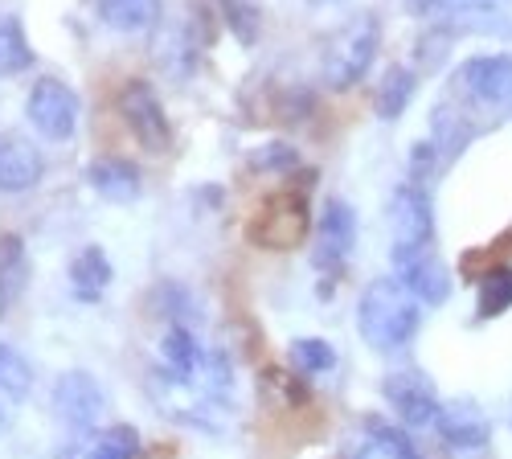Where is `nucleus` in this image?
Wrapping results in <instances>:
<instances>
[{"mask_svg": "<svg viewBox=\"0 0 512 459\" xmlns=\"http://www.w3.org/2000/svg\"><path fill=\"white\" fill-rule=\"evenodd\" d=\"M140 455H144L140 431L127 427V423H115V427H107V431L95 439V447H91L87 459H140Z\"/></svg>", "mask_w": 512, "mask_h": 459, "instance_id": "nucleus-25", "label": "nucleus"}, {"mask_svg": "<svg viewBox=\"0 0 512 459\" xmlns=\"http://www.w3.org/2000/svg\"><path fill=\"white\" fill-rule=\"evenodd\" d=\"M443 5H451V0H410L414 13H439Z\"/></svg>", "mask_w": 512, "mask_h": 459, "instance_id": "nucleus-30", "label": "nucleus"}, {"mask_svg": "<svg viewBox=\"0 0 512 459\" xmlns=\"http://www.w3.org/2000/svg\"><path fill=\"white\" fill-rule=\"evenodd\" d=\"M119 115L127 123V132L140 140V148H148V152H168L173 148V123H168L164 103L152 91V82H144V78L127 82V87L119 91Z\"/></svg>", "mask_w": 512, "mask_h": 459, "instance_id": "nucleus-5", "label": "nucleus"}, {"mask_svg": "<svg viewBox=\"0 0 512 459\" xmlns=\"http://www.w3.org/2000/svg\"><path fill=\"white\" fill-rule=\"evenodd\" d=\"M365 435L377 447V455L386 459H422L418 443L410 439V427L390 423V419H377V414H365Z\"/></svg>", "mask_w": 512, "mask_h": 459, "instance_id": "nucleus-21", "label": "nucleus"}, {"mask_svg": "<svg viewBox=\"0 0 512 459\" xmlns=\"http://www.w3.org/2000/svg\"><path fill=\"white\" fill-rule=\"evenodd\" d=\"M390 230L394 246H435V205L426 185H398L390 197Z\"/></svg>", "mask_w": 512, "mask_h": 459, "instance_id": "nucleus-11", "label": "nucleus"}, {"mask_svg": "<svg viewBox=\"0 0 512 459\" xmlns=\"http://www.w3.org/2000/svg\"><path fill=\"white\" fill-rule=\"evenodd\" d=\"M91 189L115 205H127V201H136L140 189H144V177L132 160H123V156H99L91 164V173H87Z\"/></svg>", "mask_w": 512, "mask_h": 459, "instance_id": "nucleus-15", "label": "nucleus"}, {"mask_svg": "<svg viewBox=\"0 0 512 459\" xmlns=\"http://www.w3.org/2000/svg\"><path fill=\"white\" fill-rule=\"evenodd\" d=\"M103 410H107V394L87 369L62 373L54 386V414L66 431H74V435L95 431L103 423Z\"/></svg>", "mask_w": 512, "mask_h": 459, "instance_id": "nucleus-7", "label": "nucleus"}, {"mask_svg": "<svg viewBox=\"0 0 512 459\" xmlns=\"http://www.w3.org/2000/svg\"><path fill=\"white\" fill-rule=\"evenodd\" d=\"M480 320H496L512 308V267H492L480 279V296H476Z\"/></svg>", "mask_w": 512, "mask_h": 459, "instance_id": "nucleus-22", "label": "nucleus"}, {"mask_svg": "<svg viewBox=\"0 0 512 459\" xmlns=\"http://www.w3.org/2000/svg\"><path fill=\"white\" fill-rule=\"evenodd\" d=\"M357 328L361 341L377 353H402L422 328V304L410 296V287L394 275L369 279L357 300Z\"/></svg>", "mask_w": 512, "mask_h": 459, "instance_id": "nucleus-1", "label": "nucleus"}, {"mask_svg": "<svg viewBox=\"0 0 512 459\" xmlns=\"http://www.w3.org/2000/svg\"><path fill=\"white\" fill-rule=\"evenodd\" d=\"M0 283L9 287V296L17 300L25 283H29V255H25V242L17 234L0 238Z\"/></svg>", "mask_w": 512, "mask_h": 459, "instance_id": "nucleus-24", "label": "nucleus"}, {"mask_svg": "<svg viewBox=\"0 0 512 459\" xmlns=\"http://www.w3.org/2000/svg\"><path fill=\"white\" fill-rule=\"evenodd\" d=\"M381 394H386V402L398 414L402 427H435L439 410H443L431 378H422L418 369H394V373H386V378H381Z\"/></svg>", "mask_w": 512, "mask_h": 459, "instance_id": "nucleus-9", "label": "nucleus"}, {"mask_svg": "<svg viewBox=\"0 0 512 459\" xmlns=\"http://www.w3.org/2000/svg\"><path fill=\"white\" fill-rule=\"evenodd\" d=\"M435 431L447 447L455 451H480L488 439H492V423H488V414L476 406V402H443L439 410V419H435Z\"/></svg>", "mask_w": 512, "mask_h": 459, "instance_id": "nucleus-14", "label": "nucleus"}, {"mask_svg": "<svg viewBox=\"0 0 512 459\" xmlns=\"http://www.w3.org/2000/svg\"><path fill=\"white\" fill-rule=\"evenodd\" d=\"M148 394L156 402L160 414H168V419H177L193 431H222L226 423V402H218L213 394H205L197 382H185V378H173L168 369H156L148 378Z\"/></svg>", "mask_w": 512, "mask_h": 459, "instance_id": "nucleus-3", "label": "nucleus"}, {"mask_svg": "<svg viewBox=\"0 0 512 459\" xmlns=\"http://www.w3.org/2000/svg\"><path fill=\"white\" fill-rule=\"evenodd\" d=\"M95 5L99 17L123 33H144L160 21V0H95Z\"/></svg>", "mask_w": 512, "mask_h": 459, "instance_id": "nucleus-20", "label": "nucleus"}, {"mask_svg": "<svg viewBox=\"0 0 512 459\" xmlns=\"http://www.w3.org/2000/svg\"><path fill=\"white\" fill-rule=\"evenodd\" d=\"M0 431H5V414H0Z\"/></svg>", "mask_w": 512, "mask_h": 459, "instance_id": "nucleus-32", "label": "nucleus"}, {"mask_svg": "<svg viewBox=\"0 0 512 459\" xmlns=\"http://www.w3.org/2000/svg\"><path fill=\"white\" fill-rule=\"evenodd\" d=\"M377 41H381V21L373 13L349 17L328 37L320 70H324V82L332 91H353L357 82L369 74L373 58H377Z\"/></svg>", "mask_w": 512, "mask_h": 459, "instance_id": "nucleus-2", "label": "nucleus"}, {"mask_svg": "<svg viewBox=\"0 0 512 459\" xmlns=\"http://www.w3.org/2000/svg\"><path fill=\"white\" fill-rule=\"evenodd\" d=\"M41 181V152L29 140H5L0 148V189L25 193Z\"/></svg>", "mask_w": 512, "mask_h": 459, "instance_id": "nucleus-17", "label": "nucleus"}, {"mask_svg": "<svg viewBox=\"0 0 512 459\" xmlns=\"http://www.w3.org/2000/svg\"><path fill=\"white\" fill-rule=\"evenodd\" d=\"M201 357H205V349L197 345V337H193L185 324H173V328L164 332V341H160V361H164V369L173 373V378L193 382V378H197V369H201Z\"/></svg>", "mask_w": 512, "mask_h": 459, "instance_id": "nucleus-18", "label": "nucleus"}, {"mask_svg": "<svg viewBox=\"0 0 512 459\" xmlns=\"http://www.w3.org/2000/svg\"><path fill=\"white\" fill-rule=\"evenodd\" d=\"M435 17L447 37H512V0H451Z\"/></svg>", "mask_w": 512, "mask_h": 459, "instance_id": "nucleus-10", "label": "nucleus"}, {"mask_svg": "<svg viewBox=\"0 0 512 459\" xmlns=\"http://www.w3.org/2000/svg\"><path fill=\"white\" fill-rule=\"evenodd\" d=\"M29 390H33V365L25 361V353H17L13 345L0 341V394L21 402Z\"/></svg>", "mask_w": 512, "mask_h": 459, "instance_id": "nucleus-26", "label": "nucleus"}, {"mask_svg": "<svg viewBox=\"0 0 512 459\" xmlns=\"http://www.w3.org/2000/svg\"><path fill=\"white\" fill-rule=\"evenodd\" d=\"M25 115L46 140L62 144L78 128V95L62 78H37L29 91V103H25Z\"/></svg>", "mask_w": 512, "mask_h": 459, "instance_id": "nucleus-8", "label": "nucleus"}, {"mask_svg": "<svg viewBox=\"0 0 512 459\" xmlns=\"http://www.w3.org/2000/svg\"><path fill=\"white\" fill-rule=\"evenodd\" d=\"M414 87H418L414 70H406V66H390L386 74H381L377 95H373V111H377V119H398V115L410 107Z\"/></svg>", "mask_w": 512, "mask_h": 459, "instance_id": "nucleus-19", "label": "nucleus"}, {"mask_svg": "<svg viewBox=\"0 0 512 459\" xmlns=\"http://www.w3.org/2000/svg\"><path fill=\"white\" fill-rule=\"evenodd\" d=\"M353 242H357V214L349 201L328 197L320 222H316V238H312V267L320 275H340L353 255Z\"/></svg>", "mask_w": 512, "mask_h": 459, "instance_id": "nucleus-6", "label": "nucleus"}, {"mask_svg": "<svg viewBox=\"0 0 512 459\" xmlns=\"http://www.w3.org/2000/svg\"><path fill=\"white\" fill-rule=\"evenodd\" d=\"M250 230H254V242H263L271 250L300 246L308 234V201L300 193H275Z\"/></svg>", "mask_w": 512, "mask_h": 459, "instance_id": "nucleus-12", "label": "nucleus"}, {"mask_svg": "<svg viewBox=\"0 0 512 459\" xmlns=\"http://www.w3.org/2000/svg\"><path fill=\"white\" fill-rule=\"evenodd\" d=\"M29 66H33L29 37H25L21 21L5 17V21H0V74H21Z\"/></svg>", "mask_w": 512, "mask_h": 459, "instance_id": "nucleus-23", "label": "nucleus"}, {"mask_svg": "<svg viewBox=\"0 0 512 459\" xmlns=\"http://www.w3.org/2000/svg\"><path fill=\"white\" fill-rule=\"evenodd\" d=\"M459 82L467 87V95L488 103V107H504L512 103V54H476L459 66Z\"/></svg>", "mask_w": 512, "mask_h": 459, "instance_id": "nucleus-13", "label": "nucleus"}, {"mask_svg": "<svg viewBox=\"0 0 512 459\" xmlns=\"http://www.w3.org/2000/svg\"><path fill=\"white\" fill-rule=\"evenodd\" d=\"M111 275H115V271H111V259H107L103 246H82L78 255L70 259V287H74V296H78L82 304L103 300Z\"/></svg>", "mask_w": 512, "mask_h": 459, "instance_id": "nucleus-16", "label": "nucleus"}, {"mask_svg": "<svg viewBox=\"0 0 512 459\" xmlns=\"http://www.w3.org/2000/svg\"><path fill=\"white\" fill-rule=\"evenodd\" d=\"M390 259H394V279H402L410 287V296L418 304L439 308L451 300L455 279H451V267L439 259L435 246H394Z\"/></svg>", "mask_w": 512, "mask_h": 459, "instance_id": "nucleus-4", "label": "nucleus"}, {"mask_svg": "<svg viewBox=\"0 0 512 459\" xmlns=\"http://www.w3.org/2000/svg\"><path fill=\"white\" fill-rule=\"evenodd\" d=\"M250 169H259V173H295L300 169V152H295L291 144L271 140V144H263L259 152L250 156Z\"/></svg>", "mask_w": 512, "mask_h": 459, "instance_id": "nucleus-29", "label": "nucleus"}, {"mask_svg": "<svg viewBox=\"0 0 512 459\" xmlns=\"http://www.w3.org/2000/svg\"><path fill=\"white\" fill-rule=\"evenodd\" d=\"M287 361H291V369H300L304 378H312V373L336 369V349L328 341H320V337H304V341H291Z\"/></svg>", "mask_w": 512, "mask_h": 459, "instance_id": "nucleus-27", "label": "nucleus"}, {"mask_svg": "<svg viewBox=\"0 0 512 459\" xmlns=\"http://www.w3.org/2000/svg\"><path fill=\"white\" fill-rule=\"evenodd\" d=\"M0 148H5V140H0Z\"/></svg>", "mask_w": 512, "mask_h": 459, "instance_id": "nucleus-33", "label": "nucleus"}, {"mask_svg": "<svg viewBox=\"0 0 512 459\" xmlns=\"http://www.w3.org/2000/svg\"><path fill=\"white\" fill-rule=\"evenodd\" d=\"M13 304V296H9V287L5 283H0V316H5V308Z\"/></svg>", "mask_w": 512, "mask_h": 459, "instance_id": "nucleus-31", "label": "nucleus"}, {"mask_svg": "<svg viewBox=\"0 0 512 459\" xmlns=\"http://www.w3.org/2000/svg\"><path fill=\"white\" fill-rule=\"evenodd\" d=\"M222 9H226V21H230L234 37H242L246 46H254V41H259V29H263V17H259V9H254V0H222Z\"/></svg>", "mask_w": 512, "mask_h": 459, "instance_id": "nucleus-28", "label": "nucleus"}]
</instances>
